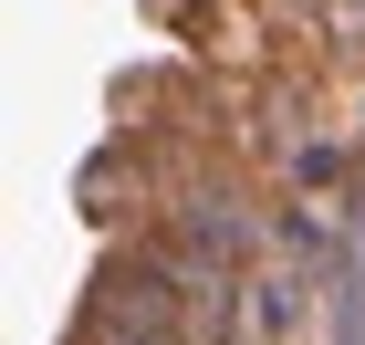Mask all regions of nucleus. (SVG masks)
<instances>
[{
    "label": "nucleus",
    "instance_id": "f257e3e1",
    "mask_svg": "<svg viewBox=\"0 0 365 345\" xmlns=\"http://www.w3.org/2000/svg\"><path fill=\"white\" fill-rule=\"evenodd\" d=\"M178 31V53L209 63V74H282V63H303V42L261 11V0H157Z\"/></svg>",
    "mask_w": 365,
    "mask_h": 345
}]
</instances>
